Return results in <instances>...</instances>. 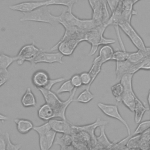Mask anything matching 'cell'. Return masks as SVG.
I'll use <instances>...</instances> for the list:
<instances>
[{"label":"cell","instance_id":"c3c4849f","mask_svg":"<svg viewBox=\"0 0 150 150\" xmlns=\"http://www.w3.org/2000/svg\"><path fill=\"white\" fill-rule=\"evenodd\" d=\"M4 71V70H1V69H0V72H1V71Z\"/></svg>","mask_w":150,"mask_h":150},{"label":"cell","instance_id":"d4e9b609","mask_svg":"<svg viewBox=\"0 0 150 150\" xmlns=\"http://www.w3.org/2000/svg\"><path fill=\"white\" fill-rule=\"evenodd\" d=\"M78 2V0H46V5H62L64 6L67 9L72 11L73 5Z\"/></svg>","mask_w":150,"mask_h":150},{"label":"cell","instance_id":"8d00e7d4","mask_svg":"<svg viewBox=\"0 0 150 150\" xmlns=\"http://www.w3.org/2000/svg\"><path fill=\"white\" fill-rule=\"evenodd\" d=\"M81 80L82 81L83 85L87 86V87H90L92 82H91V76L88 71H84L80 74Z\"/></svg>","mask_w":150,"mask_h":150},{"label":"cell","instance_id":"5bb4252c","mask_svg":"<svg viewBox=\"0 0 150 150\" xmlns=\"http://www.w3.org/2000/svg\"><path fill=\"white\" fill-rule=\"evenodd\" d=\"M105 125H102L99 127L100 134L96 137V145L94 149H110L114 144L113 142H110L107 138L105 132Z\"/></svg>","mask_w":150,"mask_h":150},{"label":"cell","instance_id":"4316f807","mask_svg":"<svg viewBox=\"0 0 150 150\" xmlns=\"http://www.w3.org/2000/svg\"><path fill=\"white\" fill-rule=\"evenodd\" d=\"M150 145V128L140 134L139 141V149H148Z\"/></svg>","mask_w":150,"mask_h":150},{"label":"cell","instance_id":"d6986e66","mask_svg":"<svg viewBox=\"0 0 150 150\" xmlns=\"http://www.w3.org/2000/svg\"><path fill=\"white\" fill-rule=\"evenodd\" d=\"M13 121L16 125L18 131L22 134L28 133L30 131L33 129L34 127L32 122L27 119L15 118Z\"/></svg>","mask_w":150,"mask_h":150},{"label":"cell","instance_id":"8fae6325","mask_svg":"<svg viewBox=\"0 0 150 150\" xmlns=\"http://www.w3.org/2000/svg\"><path fill=\"white\" fill-rule=\"evenodd\" d=\"M107 124V121L103 120L100 118H98L97 120L92 124L85 125H81V126H76V125L75 126L78 129L83 130L87 132L90 135L91 138V149H94L95 146L96 145V136L94 134V131L97 127H99L102 125H106Z\"/></svg>","mask_w":150,"mask_h":150},{"label":"cell","instance_id":"8992f818","mask_svg":"<svg viewBox=\"0 0 150 150\" xmlns=\"http://www.w3.org/2000/svg\"><path fill=\"white\" fill-rule=\"evenodd\" d=\"M42 50V49L38 48L34 43L23 46L15 56L17 64L22 65L26 61L29 62L31 63Z\"/></svg>","mask_w":150,"mask_h":150},{"label":"cell","instance_id":"4fadbf2b","mask_svg":"<svg viewBox=\"0 0 150 150\" xmlns=\"http://www.w3.org/2000/svg\"><path fill=\"white\" fill-rule=\"evenodd\" d=\"M48 122L51 127V129L55 132L61 134H71V124L67 120L63 119L57 120L52 118L48 121Z\"/></svg>","mask_w":150,"mask_h":150},{"label":"cell","instance_id":"d590c367","mask_svg":"<svg viewBox=\"0 0 150 150\" xmlns=\"http://www.w3.org/2000/svg\"><path fill=\"white\" fill-rule=\"evenodd\" d=\"M33 129L35 130L39 135L45 134L49 130L51 129V127L49 124V122H46L42 125L39 126H34Z\"/></svg>","mask_w":150,"mask_h":150},{"label":"cell","instance_id":"f546056e","mask_svg":"<svg viewBox=\"0 0 150 150\" xmlns=\"http://www.w3.org/2000/svg\"><path fill=\"white\" fill-rule=\"evenodd\" d=\"M145 57H146L145 50H138L135 52L129 53L127 60L132 63H137L143 60Z\"/></svg>","mask_w":150,"mask_h":150},{"label":"cell","instance_id":"f35d334b","mask_svg":"<svg viewBox=\"0 0 150 150\" xmlns=\"http://www.w3.org/2000/svg\"><path fill=\"white\" fill-rule=\"evenodd\" d=\"M70 80L74 88H79L83 85L80 74H76L73 75Z\"/></svg>","mask_w":150,"mask_h":150},{"label":"cell","instance_id":"d6a6232c","mask_svg":"<svg viewBox=\"0 0 150 150\" xmlns=\"http://www.w3.org/2000/svg\"><path fill=\"white\" fill-rule=\"evenodd\" d=\"M129 53L127 52L126 50H118L114 52L112 57V60L115 62H121L127 60L128 58Z\"/></svg>","mask_w":150,"mask_h":150},{"label":"cell","instance_id":"9a60e30c","mask_svg":"<svg viewBox=\"0 0 150 150\" xmlns=\"http://www.w3.org/2000/svg\"><path fill=\"white\" fill-rule=\"evenodd\" d=\"M56 132L53 129L49 130L45 134L39 135V146L41 150H49L53 145Z\"/></svg>","mask_w":150,"mask_h":150},{"label":"cell","instance_id":"7402d4cb","mask_svg":"<svg viewBox=\"0 0 150 150\" xmlns=\"http://www.w3.org/2000/svg\"><path fill=\"white\" fill-rule=\"evenodd\" d=\"M22 105L24 107H35L36 105V100L35 96L30 87H28L25 94L21 98Z\"/></svg>","mask_w":150,"mask_h":150},{"label":"cell","instance_id":"5b68a950","mask_svg":"<svg viewBox=\"0 0 150 150\" xmlns=\"http://www.w3.org/2000/svg\"><path fill=\"white\" fill-rule=\"evenodd\" d=\"M118 25L138 50H144L146 49V46L144 40L132 27L131 22L121 21L120 22Z\"/></svg>","mask_w":150,"mask_h":150},{"label":"cell","instance_id":"7dc6e473","mask_svg":"<svg viewBox=\"0 0 150 150\" xmlns=\"http://www.w3.org/2000/svg\"><path fill=\"white\" fill-rule=\"evenodd\" d=\"M132 2H133L134 4H135V3H137L138 1H140V0H132Z\"/></svg>","mask_w":150,"mask_h":150},{"label":"cell","instance_id":"ee69618b","mask_svg":"<svg viewBox=\"0 0 150 150\" xmlns=\"http://www.w3.org/2000/svg\"><path fill=\"white\" fill-rule=\"evenodd\" d=\"M0 150H6V140L5 133L0 134Z\"/></svg>","mask_w":150,"mask_h":150},{"label":"cell","instance_id":"60d3db41","mask_svg":"<svg viewBox=\"0 0 150 150\" xmlns=\"http://www.w3.org/2000/svg\"><path fill=\"white\" fill-rule=\"evenodd\" d=\"M139 63L140 70H150V57H145Z\"/></svg>","mask_w":150,"mask_h":150},{"label":"cell","instance_id":"6da1fadb","mask_svg":"<svg viewBox=\"0 0 150 150\" xmlns=\"http://www.w3.org/2000/svg\"><path fill=\"white\" fill-rule=\"evenodd\" d=\"M41 93L45 98V102L48 104L53 108L54 112L55 118H60L61 119L67 120L66 117V111L68 106L74 101V97L77 90V88H74L69 98L66 101H62L56 94L44 88H38Z\"/></svg>","mask_w":150,"mask_h":150},{"label":"cell","instance_id":"52a82bcc","mask_svg":"<svg viewBox=\"0 0 150 150\" xmlns=\"http://www.w3.org/2000/svg\"><path fill=\"white\" fill-rule=\"evenodd\" d=\"M83 40L79 38H69L59 41L51 49V51L58 50L63 56H70L79 44Z\"/></svg>","mask_w":150,"mask_h":150},{"label":"cell","instance_id":"1f68e13d","mask_svg":"<svg viewBox=\"0 0 150 150\" xmlns=\"http://www.w3.org/2000/svg\"><path fill=\"white\" fill-rule=\"evenodd\" d=\"M74 88V87L71 84L70 80H68L62 84L56 91V94H59L63 93H71Z\"/></svg>","mask_w":150,"mask_h":150},{"label":"cell","instance_id":"b9f144b4","mask_svg":"<svg viewBox=\"0 0 150 150\" xmlns=\"http://www.w3.org/2000/svg\"><path fill=\"white\" fill-rule=\"evenodd\" d=\"M65 80L64 78L63 77H60V78H57V79H49L47 84H46V86L44 87V88H46L47 90H51L52 88L53 87V86L58 83L62 82L63 81H64Z\"/></svg>","mask_w":150,"mask_h":150},{"label":"cell","instance_id":"3957f363","mask_svg":"<svg viewBox=\"0 0 150 150\" xmlns=\"http://www.w3.org/2000/svg\"><path fill=\"white\" fill-rule=\"evenodd\" d=\"M58 23L61 24L64 28L69 26H76L79 28L87 31L99 25L92 18L90 19H81L76 17L72 13V11L64 9L62 13L57 16Z\"/></svg>","mask_w":150,"mask_h":150},{"label":"cell","instance_id":"836d02e7","mask_svg":"<svg viewBox=\"0 0 150 150\" xmlns=\"http://www.w3.org/2000/svg\"><path fill=\"white\" fill-rule=\"evenodd\" d=\"M149 128H150V120L147 121H144L143 122H140L139 123H138V125L137 127L134 132V135L141 134L144 132H145L148 129H149Z\"/></svg>","mask_w":150,"mask_h":150},{"label":"cell","instance_id":"ab89813d","mask_svg":"<svg viewBox=\"0 0 150 150\" xmlns=\"http://www.w3.org/2000/svg\"><path fill=\"white\" fill-rule=\"evenodd\" d=\"M11 74L8 70H4L0 72V87L5 84L10 79Z\"/></svg>","mask_w":150,"mask_h":150},{"label":"cell","instance_id":"4dcf8cb0","mask_svg":"<svg viewBox=\"0 0 150 150\" xmlns=\"http://www.w3.org/2000/svg\"><path fill=\"white\" fill-rule=\"evenodd\" d=\"M140 138V134L134 135L133 137H130L128 140L126 146L127 149H139V141Z\"/></svg>","mask_w":150,"mask_h":150},{"label":"cell","instance_id":"ffe728a7","mask_svg":"<svg viewBox=\"0 0 150 150\" xmlns=\"http://www.w3.org/2000/svg\"><path fill=\"white\" fill-rule=\"evenodd\" d=\"M137 97V96L134 91H124L121 98V102L131 112H134L135 105V100Z\"/></svg>","mask_w":150,"mask_h":150},{"label":"cell","instance_id":"484cf974","mask_svg":"<svg viewBox=\"0 0 150 150\" xmlns=\"http://www.w3.org/2000/svg\"><path fill=\"white\" fill-rule=\"evenodd\" d=\"M94 96L90 91V88L87 87V88H86L84 91L79 94V95L76 99H74V101L78 103L86 104L91 101L94 98Z\"/></svg>","mask_w":150,"mask_h":150},{"label":"cell","instance_id":"9c48e42d","mask_svg":"<svg viewBox=\"0 0 150 150\" xmlns=\"http://www.w3.org/2000/svg\"><path fill=\"white\" fill-rule=\"evenodd\" d=\"M63 56H64L59 52L57 53L46 52L45 50L42 49L30 63L31 67H35L36 64L40 63H46L50 64L59 63L60 64H64V62L62 60Z\"/></svg>","mask_w":150,"mask_h":150},{"label":"cell","instance_id":"7bdbcfd3","mask_svg":"<svg viewBox=\"0 0 150 150\" xmlns=\"http://www.w3.org/2000/svg\"><path fill=\"white\" fill-rule=\"evenodd\" d=\"M105 1L108 5L109 6V8L111 12L115 9L120 1V0H105Z\"/></svg>","mask_w":150,"mask_h":150},{"label":"cell","instance_id":"7c38bea8","mask_svg":"<svg viewBox=\"0 0 150 150\" xmlns=\"http://www.w3.org/2000/svg\"><path fill=\"white\" fill-rule=\"evenodd\" d=\"M46 5L45 1H28L19 3L15 5H11L9 6V9L24 12H29L32 11H33L42 6Z\"/></svg>","mask_w":150,"mask_h":150},{"label":"cell","instance_id":"e0dca14e","mask_svg":"<svg viewBox=\"0 0 150 150\" xmlns=\"http://www.w3.org/2000/svg\"><path fill=\"white\" fill-rule=\"evenodd\" d=\"M73 138L71 134H63L61 137H56L55 138L53 144L59 145L61 150L74 149L72 145Z\"/></svg>","mask_w":150,"mask_h":150},{"label":"cell","instance_id":"603a6c76","mask_svg":"<svg viewBox=\"0 0 150 150\" xmlns=\"http://www.w3.org/2000/svg\"><path fill=\"white\" fill-rule=\"evenodd\" d=\"M114 52V51L112 47L109 45H104L101 47L98 56L103 64L104 63L112 60Z\"/></svg>","mask_w":150,"mask_h":150},{"label":"cell","instance_id":"f6af8a7d","mask_svg":"<svg viewBox=\"0 0 150 150\" xmlns=\"http://www.w3.org/2000/svg\"><path fill=\"white\" fill-rule=\"evenodd\" d=\"M8 120V117L2 114H0V121H6Z\"/></svg>","mask_w":150,"mask_h":150},{"label":"cell","instance_id":"f1b7e54d","mask_svg":"<svg viewBox=\"0 0 150 150\" xmlns=\"http://www.w3.org/2000/svg\"><path fill=\"white\" fill-rule=\"evenodd\" d=\"M111 91L116 101L118 103L121 102V98L124 93V87L120 81L112 86Z\"/></svg>","mask_w":150,"mask_h":150},{"label":"cell","instance_id":"74e56055","mask_svg":"<svg viewBox=\"0 0 150 150\" xmlns=\"http://www.w3.org/2000/svg\"><path fill=\"white\" fill-rule=\"evenodd\" d=\"M131 135H128L125 138L121 140L120 142L114 143L110 149H127V143Z\"/></svg>","mask_w":150,"mask_h":150},{"label":"cell","instance_id":"681fc988","mask_svg":"<svg viewBox=\"0 0 150 150\" xmlns=\"http://www.w3.org/2000/svg\"><path fill=\"white\" fill-rule=\"evenodd\" d=\"M150 149V145H149V149Z\"/></svg>","mask_w":150,"mask_h":150},{"label":"cell","instance_id":"277c9868","mask_svg":"<svg viewBox=\"0 0 150 150\" xmlns=\"http://www.w3.org/2000/svg\"><path fill=\"white\" fill-rule=\"evenodd\" d=\"M21 22L33 21L47 23L54 26L58 23L57 16L53 15L47 5L42 6L29 12H24L23 16L19 19Z\"/></svg>","mask_w":150,"mask_h":150},{"label":"cell","instance_id":"83f0119b","mask_svg":"<svg viewBox=\"0 0 150 150\" xmlns=\"http://www.w3.org/2000/svg\"><path fill=\"white\" fill-rule=\"evenodd\" d=\"M13 62H16L15 56H9L4 53L0 54V69L8 70V67Z\"/></svg>","mask_w":150,"mask_h":150},{"label":"cell","instance_id":"7a4b0ae2","mask_svg":"<svg viewBox=\"0 0 150 150\" xmlns=\"http://www.w3.org/2000/svg\"><path fill=\"white\" fill-rule=\"evenodd\" d=\"M106 23L100 24L86 32L84 41L91 45V49L88 56L94 55L100 45H110L115 43V40L104 37V33L107 28Z\"/></svg>","mask_w":150,"mask_h":150},{"label":"cell","instance_id":"30bf717a","mask_svg":"<svg viewBox=\"0 0 150 150\" xmlns=\"http://www.w3.org/2000/svg\"><path fill=\"white\" fill-rule=\"evenodd\" d=\"M140 70L139 63H132L128 60L115 62V74L117 80L120 81L121 77L127 73L134 74Z\"/></svg>","mask_w":150,"mask_h":150},{"label":"cell","instance_id":"2e32d148","mask_svg":"<svg viewBox=\"0 0 150 150\" xmlns=\"http://www.w3.org/2000/svg\"><path fill=\"white\" fill-rule=\"evenodd\" d=\"M49 76L45 70L36 71L32 76V83L37 88H44L49 80Z\"/></svg>","mask_w":150,"mask_h":150},{"label":"cell","instance_id":"44dd1931","mask_svg":"<svg viewBox=\"0 0 150 150\" xmlns=\"http://www.w3.org/2000/svg\"><path fill=\"white\" fill-rule=\"evenodd\" d=\"M38 117L43 121H49L55 118L54 112L53 108L46 103L40 107L38 111Z\"/></svg>","mask_w":150,"mask_h":150},{"label":"cell","instance_id":"ba28073f","mask_svg":"<svg viewBox=\"0 0 150 150\" xmlns=\"http://www.w3.org/2000/svg\"><path fill=\"white\" fill-rule=\"evenodd\" d=\"M97 107L105 115L116 119L120 122H121L125 127L128 135H131V129L129 127V125L120 114L118 107L116 105L98 103L97 104Z\"/></svg>","mask_w":150,"mask_h":150},{"label":"cell","instance_id":"bcb514c9","mask_svg":"<svg viewBox=\"0 0 150 150\" xmlns=\"http://www.w3.org/2000/svg\"><path fill=\"white\" fill-rule=\"evenodd\" d=\"M148 105H149V108L150 110V89L149 90V93L148 94Z\"/></svg>","mask_w":150,"mask_h":150},{"label":"cell","instance_id":"cb8c5ba5","mask_svg":"<svg viewBox=\"0 0 150 150\" xmlns=\"http://www.w3.org/2000/svg\"><path fill=\"white\" fill-rule=\"evenodd\" d=\"M103 63L101 62L98 56L96 57L94 60H93V64L89 70L88 72L91 76V82L92 83L95 80L96 78L98 76V74L101 71V66Z\"/></svg>","mask_w":150,"mask_h":150},{"label":"cell","instance_id":"e575fe53","mask_svg":"<svg viewBox=\"0 0 150 150\" xmlns=\"http://www.w3.org/2000/svg\"><path fill=\"white\" fill-rule=\"evenodd\" d=\"M6 140V150H19L21 148V144H14L11 141L9 134L8 132L5 133Z\"/></svg>","mask_w":150,"mask_h":150},{"label":"cell","instance_id":"ac0fdd59","mask_svg":"<svg viewBox=\"0 0 150 150\" xmlns=\"http://www.w3.org/2000/svg\"><path fill=\"white\" fill-rule=\"evenodd\" d=\"M149 110V108L146 106L145 104H144L138 97H137L135 100V105L134 111L135 122L137 124L139 123L142 120L144 113Z\"/></svg>","mask_w":150,"mask_h":150}]
</instances>
